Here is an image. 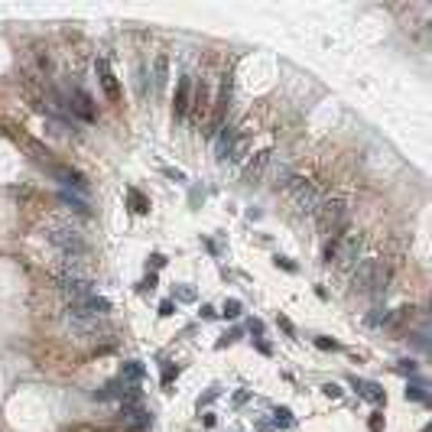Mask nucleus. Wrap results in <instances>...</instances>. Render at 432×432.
<instances>
[{
	"label": "nucleus",
	"mask_w": 432,
	"mask_h": 432,
	"mask_svg": "<svg viewBox=\"0 0 432 432\" xmlns=\"http://www.w3.org/2000/svg\"><path fill=\"white\" fill-rule=\"evenodd\" d=\"M175 299H182V302H192V299H195V293H192L189 286H179V289H175Z\"/></svg>",
	"instance_id": "b1692460"
},
{
	"label": "nucleus",
	"mask_w": 432,
	"mask_h": 432,
	"mask_svg": "<svg viewBox=\"0 0 432 432\" xmlns=\"http://www.w3.org/2000/svg\"><path fill=\"white\" fill-rule=\"evenodd\" d=\"M201 315H205V319H215L218 312H215V309H211V306H201Z\"/></svg>",
	"instance_id": "473e14b6"
},
{
	"label": "nucleus",
	"mask_w": 432,
	"mask_h": 432,
	"mask_svg": "<svg viewBox=\"0 0 432 432\" xmlns=\"http://www.w3.org/2000/svg\"><path fill=\"white\" fill-rule=\"evenodd\" d=\"M244 149H247V137H237V134H234L231 146H227V153H224V160H241Z\"/></svg>",
	"instance_id": "6ab92c4d"
},
{
	"label": "nucleus",
	"mask_w": 432,
	"mask_h": 432,
	"mask_svg": "<svg viewBox=\"0 0 432 432\" xmlns=\"http://www.w3.org/2000/svg\"><path fill=\"white\" fill-rule=\"evenodd\" d=\"M143 377H146V370H143V364H140V361H127V364H123V370H120V380H127L130 387H137Z\"/></svg>",
	"instance_id": "4468645a"
},
{
	"label": "nucleus",
	"mask_w": 432,
	"mask_h": 432,
	"mask_svg": "<svg viewBox=\"0 0 432 432\" xmlns=\"http://www.w3.org/2000/svg\"><path fill=\"white\" fill-rule=\"evenodd\" d=\"M351 387L358 390V396H364V400L377 403V406H380V403H387V393H384L374 380H358V377H354V380H351Z\"/></svg>",
	"instance_id": "9d476101"
},
{
	"label": "nucleus",
	"mask_w": 432,
	"mask_h": 432,
	"mask_svg": "<svg viewBox=\"0 0 432 432\" xmlns=\"http://www.w3.org/2000/svg\"><path fill=\"white\" fill-rule=\"evenodd\" d=\"M322 390H325V396H332V400H338V396H341V387L338 384H325Z\"/></svg>",
	"instance_id": "393cba45"
},
{
	"label": "nucleus",
	"mask_w": 432,
	"mask_h": 432,
	"mask_svg": "<svg viewBox=\"0 0 432 432\" xmlns=\"http://www.w3.org/2000/svg\"><path fill=\"white\" fill-rule=\"evenodd\" d=\"M65 325L75 335H82V338H94L98 332H108V325H104L98 315H85V312H78V309H65Z\"/></svg>",
	"instance_id": "39448f33"
},
{
	"label": "nucleus",
	"mask_w": 432,
	"mask_h": 432,
	"mask_svg": "<svg viewBox=\"0 0 432 432\" xmlns=\"http://www.w3.org/2000/svg\"><path fill=\"white\" fill-rule=\"evenodd\" d=\"M56 175H59V179L65 182V185H75V189H82V192L88 189L85 175H82V172H75V169H56Z\"/></svg>",
	"instance_id": "dca6fc26"
},
{
	"label": "nucleus",
	"mask_w": 432,
	"mask_h": 432,
	"mask_svg": "<svg viewBox=\"0 0 432 432\" xmlns=\"http://www.w3.org/2000/svg\"><path fill=\"white\" fill-rule=\"evenodd\" d=\"M153 286H156V276H153V273H149V276L143 279V289H153Z\"/></svg>",
	"instance_id": "72a5a7b5"
},
{
	"label": "nucleus",
	"mask_w": 432,
	"mask_h": 432,
	"mask_svg": "<svg viewBox=\"0 0 432 432\" xmlns=\"http://www.w3.org/2000/svg\"><path fill=\"white\" fill-rule=\"evenodd\" d=\"M62 201H65V205H72L75 211H88V205H85V201H78V198H72V195H68V192H62Z\"/></svg>",
	"instance_id": "5701e85b"
},
{
	"label": "nucleus",
	"mask_w": 432,
	"mask_h": 432,
	"mask_svg": "<svg viewBox=\"0 0 432 432\" xmlns=\"http://www.w3.org/2000/svg\"><path fill=\"white\" fill-rule=\"evenodd\" d=\"M380 429H384V419L374 416V419H370V432H380Z\"/></svg>",
	"instance_id": "2f4dec72"
},
{
	"label": "nucleus",
	"mask_w": 432,
	"mask_h": 432,
	"mask_svg": "<svg viewBox=\"0 0 432 432\" xmlns=\"http://www.w3.org/2000/svg\"><path fill=\"white\" fill-rule=\"evenodd\" d=\"M192 108V75H182L179 78V88H175V101H172V117L182 120Z\"/></svg>",
	"instance_id": "423d86ee"
},
{
	"label": "nucleus",
	"mask_w": 432,
	"mask_h": 432,
	"mask_svg": "<svg viewBox=\"0 0 432 432\" xmlns=\"http://www.w3.org/2000/svg\"><path fill=\"white\" fill-rule=\"evenodd\" d=\"M120 419H123V426H127V429H146L149 426V413L143 406H137V400H123Z\"/></svg>",
	"instance_id": "0eeeda50"
},
{
	"label": "nucleus",
	"mask_w": 432,
	"mask_h": 432,
	"mask_svg": "<svg viewBox=\"0 0 432 432\" xmlns=\"http://www.w3.org/2000/svg\"><path fill=\"white\" fill-rule=\"evenodd\" d=\"M46 241L52 247H59V253H85V237L72 224H49Z\"/></svg>",
	"instance_id": "7ed1b4c3"
},
{
	"label": "nucleus",
	"mask_w": 432,
	"mask_h": 432,
	"mask_svg": "<svg viewBox=\"0 0 432 432\" xmlns=\"http://www.w3.org/2000/svg\"><path fill=\"white\" fill-rule=\"evenodd\" d=\"M315 345H319L322 351H335V348H338V341H332V338H315Z\"/></svg>",
	"instance_id": "cd10ccee"
},
{
	"label": "nucleus",
	"mask_w": 432,
	"mask_h": 432,
	"mask_svg": "<svg viewBox=\"0 0 432 432\" xmlns=\"http://www.w3.org/2000/svg\"><path fill=\"white\" fill-rule=\"evenodd\" d=\"M315 215H319L322 234H328L332 241H335L338 234H345V224H348V218H351V208H348L345 198H328V201H322V208L315 211Z\"/></svg>",
	"instance_id": "f257e3e1"
},
{
	"label": "nucleus",
	"mask_w": 432,
	"mask_h": 432,
	"mask_svg": "<svg viewBox=\"0 0 432 432\" xmlns=\"http://www.w3.org/2000/svg\"><path fill=\"white\" fill-rule=\"evenodd\" d=\"M208 101H211V88H208V82H201L198 85V91H195V108H198V120L208 114Z\"/></svg>",
	"instance_id": "2eb2a0df"
},
{
	"label": "nucleus",
	"mask_w": 432,
	"mask_h": 432,
	"mask_svg": "<svg viewBox=\"0 0 432 432\" xmlns=\"http://www.w3.org/2000/svg\"><path fill=\"white\" fill-rule=\"evenodd\" d=\"M65 108H68V114L72 117H82V120H94V108H91V98H88L85 91H75L68 94V101H65Z\"/></svg>",
	"instance_id": "6e6552de"
},
{
	"label": "nucleus",
	"mask_w": 432,
	"mask_h": 432,
	"mask_svg": "<svg viewBox=\"0 0 432 432\" xmlns=\"http://www.w3.org/2000/svg\"><path fill=\"white\" fill-rule=\"evenodd\" d=\"M270 160H273V153H270V149H263V153L253 156L250 166H247V172H244V175H247V182H257L260 175H263V169L270 166Z\"/></svg>",
	"instance_id": "9b49d317"
},
{
	"label": "nucleus",
	"mask_w": 432,
	"mask_h": 432,
	"mask_svg": "<svg viewBox=\"0 0 432 432\" xmlns=\"http://www.w3.org/2000/svg\"><path fill=\"white\" fill-rule=\"evenodd\" d=\"M149 263L160 270V267H166V257H163V253H153V257H149Z\"/></svg>",
	"instance_id": "c756f323"
},
{
	"label": "nucleus",
	"mask_w": 432,
	"mask_h": 432,
	"mask_svg": "<svg viewBox=\"0 0 432 432\" xmlns=\"http://www.w3.org/2000/svg\"><path fill=\"white\" fill-rule=\"evenodd\" d=\"M276 263H279V267H283V270H289V273L296 270V263H293V260H286V257H276Z\"/></svg>",
	"instance_id": "7c9ffc66"
},
{
	"label": "nucleus",
	"mask_w": 432,
	"mask_h": 432,
	"mask_svg": "<svg viewBox=\"0 0 432 432\" xmlns=\"http://www.w3.org/2000/svg\"><path fill=\"white\" fill-rule=\"evenodd\" d=\"M175 374H179V370H175L172 364H166V367H163V384H166V387H169V384H172V377H175Z\"/></svg>",
	"instance_id": "a878e982"
},
{
	"label": "nucleus",
	"mask_w": 432,
	"mask_h": 432,
	"mask_svg": "<svg viewBox=\"0 0 432 432\" xmlns=\"http://www.w3.org/2000/svg\"><path fill=\"white\" fill-rule=\"evenodd\" d=\"M286 189H289V195H293V201H296L299 215H315V211L322 208V201H325L319 185L302 182V179H296V175H289V179H286Z\"/></svg>",
	"instance_id": "f03ea898"
},
{
	"label": "nucleus",
	"mask_w": 432,
	"mask_h": 432,
	"mask_svg": "<svg viewBox=\"0 0 432 432\" xmlns=\"http://www.w3.org/2000/svg\"><path fill=\"white\" fill-rule=\"evenodd\" d=\"M218 130H221V137H218V146H215V153H218V160H224L227 146H231V140H234V127H218Z\"/></svg>",
	"instance_id": "f3484780"
},
{
	"label": "nucleus",
	"mask_w": 432,
	"mask_h": 432,
	"mask_svg": "<svg viewBox=\"0 0 432 432\" xmlns=\"http://www.w3.org/2000/svg\"><path fill=\"white\" fill-rule=\"evenodd\" d=\"M221 315H224V319H237V315H241V302H237V299H227L224 309H221Z\"/></svg>",
	"instance_id": "4be33fe9"
},
{
	"label": "nucleus",
	"mask_w": 432,
	"mask_h": 432,
	"mask_svg": "<svg viewBox=\"0 0 432 432\" xmlns=\"http://www.w3.org/2000/svg\"><path fill=\"white\" fill-rule=\"evenodd\" d=\"M166 78H169V59L156 56V62H153V88H156V91L166 88Z\"/></svg>",
	"instance_id": "f8f14e48"
},
{
	"label": "nucleus",
	"mask_w": 432,
	"mask_h": 432,
	"mask_svg": "<svg viewBox=\"0 0 432 432\" xmlns=\"http://www.w3.org/2000/svg\"><path fill=\"white\" fill-rule=\"evenodd\" d=\"M94 68H98V78H101L104 94H108L111 101H120V88H117V78H114L111 65H108V59H98V62H94Z\"/></svg>",
	"instance_id": "1a4fd4ad"
},
{
	"label": "nucleus",
	"mask_w": 432,
	"mask_h": 432,
	"mask_svg": "<svg viewBox=\"0 0 432 432\" xmlns=\"http://www.w3.org/2000/svg\"><path fill=\"white\" fill-rule=\"evenodd\" d=\"M172 312H175V302H172V299H166V302L160 306V315H163V319H169Z\"/></svg>",
	"instance_id": "bb28decb"
},
{
	"label": "nucleus",
	"mask_w": 432,
	"mask_h": 432,
	"mask_svg": "<svg viewBox=\"0 0 432 432\" xmlns=\"http://www.w3.org/2000/svg\"><path fill=\"white\" fill-rule=\"evenodd\" d=\"M273 422H276V426H293V413L286 406H276L273 410Z\"/></svg>",
	"instance_id": "aec40b11"
},
{
	"label": "nucleus",
	"mask_w": 432,
	"mask_h": 432,
	"mask_svg": "<svg viewBox=\"0 0 432 432\" xmlns=\"http://www.w3.org/2000/svg\"><path fill=\"white\" fill-rule=\"evenodd\" d=\"M396 370H400V374H416V364H413V361H403Z\"/></svg>",
	"instance_id": "c85d7f7f"
},
{
	"label": "nucleus",
	"mask_w": 432,
	"mask_h": 432,
	"mask_svg": "<svg viewBox=\"0 0 432 432\" xmlns=\"http://www.w3.org/2000/svg\"><path fill=\"white\" fill-rule=\"evenodd\" d=\"M13 140H16V143H23V146H26V149H30V153H33V156H36V160H42V163H49V156H52V153H49V149H46V146H42V143H36V140H33V137H26V134H13Z\"/></svg>",
	"instance_id": "ddd939ff"
},
{
	"label": "nucleus",
	"mask_w": 432,
	"mask_h": 432,
	"mask_svg": "<svg viewBox=\"0 0 432 432\" xmlns=\"http://www.w3.org/2000/svg\"><path fill=\"white\" fill-rule=\"evenodd\" d=\"M59 289H62V296H65L68 306H82L91 296H98V293H94L91 276H62L59 279Z\"/></svg>",
	"instance_id": "20e7f679"
},
{
	"label": "nucleus",
	"mask_w": 432,
	"mask_h": 432,
	"mask_svg": "<svg viewBox=\"0 0 432 432\" xmlns=\"http://www.w3.org/2000/svg\"><path fill=\"white\" fill-rule=\"evenodd\" d=\"M127 198H130V208H134L137 215H146V211H149V201H146V195H143V192L130 189V192H127Z\"/></svg>",
	"instance_id": "a211bd4d"
},
{
	"label": "nucleus",
	"mask_w": 432,
	"mask_h": 432,
	"mask_svg": "<svg viewBox=\"0 0 432 432\" xmlns=\"http://www.w3.org/2000/svg\"><path fill=\"white\" fill-rule=\"evenodd\" d=\"M406 400H422V403H426V400H429L426 384H413V387H406Z\"/></svg>",
	"instance_id": "412c9836"
}]
</instances>
